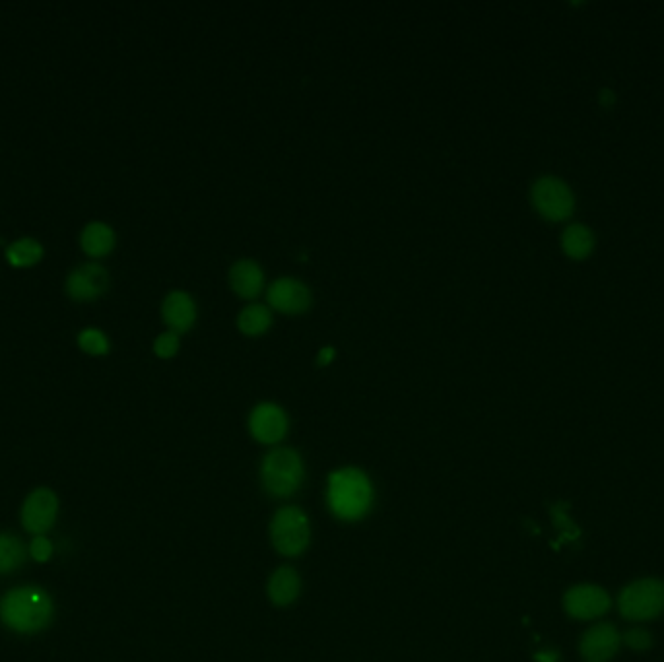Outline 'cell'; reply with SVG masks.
Here are the masks:
<instances>
[{
  "label": "cell",
  "instance_id": "1",
  "mask_svg": "<svg viewBox=\"0 0 664 662\" xmlns=\"http://www.w3.org/2000/svg\"><path fill=\"white\" fill-rule=\"evenodd\" d=\"M53 618V602L39 587H18L0 598V620L16 633H37Z\"/></svg>",
  "mask_w": 664,
  "mask_h": 662
},
{
  "label": "cell",
  "instance_id": "2",
  "mask_svg": "<svg viewBox=\"0 0 664 662\" xmlns=\"http://www.w3.org/2000/svg\"><path fill=\"white\" fill-rule=\"evenodd\" d=\"M373 501L371 482L358 468L336 470L329 478V505L332 513L344 521L364 517Z\"/></svg>",
  "mask_w": 664,
  "mask_h": 662
},
{
  "label": "cell",
  "instance_id": "3",
  "mask_svg": "<svg viewBox=\"0 0 664 662\" xmlns=\"http://www.w3.org/2000/svg\"><path fill=\"white\" fill-rule=\"evenodd\" d=\"M620 614L631 622H649L664 612V583L659 579H639L630 583L618 598Z\"/></svg>",
  "mask_w": 664,
  "mask_h": 662
},
{
  "label": "cell",
  "instance_id": "4",
  "mask_svg": "<svg viewBox=\"0 0 664 662\" xmlns=\"http://www.w3.org/2000/svg\"><path fill=\"white\" fill-rule=\"evenodd\" d=\"M261 474L270 496L288 497L296 494L303 480V464L296 451L274 449L266 455Z\"/></svg>",
  "mask_w": 664,
  "mask_h": 662
},
{
  "label": "cell",
  "instance_id": "5",
  "mask_svg": "<svg viewBox=\"0 0 664 662\" xmlns=\"http://www.w3.org/2000/svg\"><path fill=\"white\" fill-rule=\"evenodd\" d=\"M270 538L282 556H299L309 544V523L298 507L280 509L270 525Z\"/></svg>",
  "mask_w": 664,
  "mask_h": 662
},
{
  "label": "cell",
  "instance_id": "6",
  "mask_svg": "<svg viewBox=\"0 0 664 662\" xmlns=\"http://www.w3.org/2000/svg\"><path fill=\"white\" fill-rule=\"evenodd\" d=\"M532 204L540 212V216L552 222H562L569 218L575 206L569 187L556 177H542L534 183Z\"/></svg>",
  "mask_w": 664,
  "mask_h": 662
},
{
  "label": "cell",
  "instance_id": "7",
  "mask_svg": "<svg viewBox=\"0 0 664 662\" xmlns=\"http://www.w3.org/2000/svg\"><path fill=\"white\" fill-rule=\"evenodd\" d=\"M59 515V499L47 490L39 488L32 492L22 507V525L30 534L43 536L53 529Z\"/></svg>",
  "mask_w": 664,
  "mask_h": 662
},
{
  "label": "cell",
  "instance_id": "8",
  "mask_svg": "<svg viewBox=\"0 0 664 662\" xmlns=\"http://www.w3.org/2000/svg\"><path fill=\"white\" fill-rule=\"evenodd\" d=\"M610 596L597 585H577L564 596L565 612L575 620H595L610 610Z\"/></svg>",
  "mask_w": 664,
  "mask_h": 662
},
{
  "label": "cell",
  "instance_id": "9",
  "mask_svg": "<svg viewBox=\"0 0 664 662\" xmlns=\"http://www.w3.org/2000/svg\"><path fill=\"white\" fill-rule=\"evenodd\" d=\"M268 303L272 309L288 315L305 313L311 305V292L296 278H278L268 288Z\"/></svg>",
  "mask_w": 664,
  "mask_h": 662
},
{
  "label": "cell",
  "instance_id": "10",
  "mask_svg": "<svg viewBox=\"0 0 664 662\" xmlns=\"http://www.w3.org/2000/svg\"><path fill=\"white\" fill-rule=\"evenodd\" d=\"M249 430L257 441L272 445V443H278L286 435L288 418L280 406L263 402L251 412Z\"/></svg>",
  "mask_w": 664,
  "mask_h": 662
},
{
  "label": "cell",
  "instance_id": "11",
  "mask_svg": "<svg viewBox=\"0 0 664 662\" xmlns=\"http://www.w3.org/2000/svg\"><path fill=\"white\" fill-rule=\"evenodd\" d=\"M622 635L612 624H597L585 631L581 639V655L587 662H608L620 649Z\"/></svg>",
  "mask_w": 664,
  "mask_h": 662
},
{
  "label": "cell",
  "instance_id": "12",
  "mask_svg": "<svg viewBox=\"0 0 664 662\" xmlns=\"http://www.w3.org/2000/svg\"><path fill=\"white\" fill-rule=\"evenodd\" d=\"M109 286V274L101 265H82L70 272L67 290L70 298L78 301H90L100 298Z\"/></svg>",
  "mask_w": 664,
  "mask_h": 662
},
{
  "label": "cell",
  "instance_id": "13",
  "mask_svg": "<svg viewBox=\"0 0 664 662\" xmlns=\"http://www.w3.org/2000/svg\"><path fill=\"white\" fill-rule=\"evenodd\" d=\"M164 321L173 332L189 331L197 319L195 301L185 292H171L162 307Z\"/></svg>",
  "mask_w": 664,
  "mask_h": 662
},
{
  "label": "cell",
  "instance_id": "14",
  "mask_svg": "<svg viewBox=\"0 0 664 662\" xmlns=\"http://www.w3.org/2000/svg\"><path fill=\"white\" fill-rule=\"evenodd\" d=\"M230 284L237 296L245 299L257 298L263 290L265 276L255 261H239L232 266Z\"/></svg>",
  "mask_w": 664,
  "mask_h": 662
},
{
  "label": "cell",
  "instance_id": "15",
  "mask_svg": "<svg viewBox=\"0 0 664 662\" xmlns=\"http://www.w3.org/2000/svg\"><path fill=\"white\" fill-rule=\"evenodd\" d=\"M298 573L292 567H280L268 581V596L278 606L292 604L299 595Z\"/></svg>",
  "mask_w": 664,
  "mask_h": 662
},
{
  "label": "cell",
  "instance_id": "16",
  "mask_svg": "<svg viewBox=\"0 0 664 662\" xmlns=\"http://www.w3.org/2000/svg\"><path fill=\"white\" fill-rule=\"evenodd\" d=\"M115 245V233L103 224V222H92L82 232V247L92 257H103L107 255Z\"/></svg>",
  "mask_w": 664,
  "mask_h": 662
},
{
  "label": "cell",
  "instance_id": "17",
  "mask_svg": "<svg viewBox=\"0 0 664 662\" xmlns=\"http://www.w3.org/2000/svg\"><path fill=\"white\" fill-rule=\"evenodd\" d=\"M562 247H564L565 255L575 259V261H581L585 257L591 255L593 247H595V237L589 228L581 226V224H575V226H569L564 232V237H562Z\"/></svg>",
  "mask_w": 664,
  "mask_h": 662
},
{
  "label": "cell",
  "instance_id": "18",
  "mask_svg": "<svg viewBox=\"0 0 664 662\" xmlns=\"http://www.w3.org/2000/svg\"><path fill=\"white\" fill-rule=\"evenodd\" d=\"M28 550L20 538L12 534H0V575L12 573L26 562Z\"/></svg>",
  "mask_w": 664,
  "mask_h": 662
},
{
  "label": "cell",
  "instance_id": "19",
  "mask_svg": "<svg viewBox=\"0 0 664 662\" xmlns=\"http://www.w3.org/2000/svg\"><path fill=\"white\" fill-rule=\"evenodd\" d=\"M272 323V315L270 311L266 309L265 305H249L245 307L239 317H237V327L239 331L247 336H259L263 332L268 331Z\"/></svg>",
  "mask_w": 664,
  "mask_h": 662
},
{
  "label": "cell",
  "instance_id": "20",
  "mask_svg": "<svg viewBox=\"0 0 664 662\" xmlns=\"http://www.w3.org/2000/svg\"><path fill=\"white\" fill-rule=\"evenodd\" d=\"M6 257L14 266L35 265L43 257V247L32 237H22L8 245Z\"/></svg>",
  "mask_w": 664,
  "mask_h": 662
},
{
  "label": "cell",
  "instance_id": "21",
  "mask_svg": "<svg viewBox=\"0 0 664 662\" xmlns=\"http://www.w3.org/2000/svg\"><path fill=\"white\" fill-rule=\"evenodd\" d=\"M78 344H80V348L84 352L94 354V356H101V354H105L109 350L107 336L103 332L98 331V329H86V331L80 332Z\"/></svg>",
  "mask_w": 664,
  "mask_h": 662
},
{
  "label": "cell",
  "instance_id": "22",
  "mask_svg": "<svg viewBox=\"0 0 664 662\" xmlns=\"http://www.w3.org/2000/svg\"><path fill=\"white\" fill-rule=\"evenodd\" d=\"M622 641L633 651H647L653 645V635L645 628H631L624 633Z\"/></svg>",
  "mask_w": 664,
  "mask_h": 662
},
{
  "label": "cell",
  "instance_id": "23",
  "mask_svg": "<svg viewBox=\"0 0 664 662\" xmlns=\"http://www.w3.org/2000/svg\"><path fill=\"white\" fill-rule=\"evenodd\" d=\"M177 350H179V336H177V332H164V334H160V336L156 338V342H154V352H156L160 358H164V360H167V358H173V356L177 354Z\"/></svg>",
  "mask_w": 664,
  "mask_h": 662
},
{
  "label": "cell",
  "instance_id": "24",
  "mask_svg": "<svg viewBox=\"0 0 664 662\" xmlns=\"http://www.w3.org/2000/svg\"><path fill=\"white\" fill-rule=\"evenodd\" d=\"M30 556L34 558L35 562L43 563L51 560L53 556V544L47 536H35L30 544Z\"/></svg>",
  "mask_w": 664,
  "mask_h": 662
},
{
  "label": "cell",
  "instance_id": "25",
  "mask_svg": "<svg viewBox=\"0 0 664 662\" xmlns=\"http://www.w3.org/2000/svg\"><path fill=\"white\" fill-rule=\"evenodd\" d=\"M334 354H336V352H334V348H323V350L319 352V356H317V364H332V360H334Z\"/></svg>",
  "mask_w": 664,
  "mask_h": 662
},
{
  "label": "cell",
  "instance_id": "26",
  "mask_svg": "<svg viewBox=\"0 0 664 662\" xmlns=\"http://www.w3.org/2000/svg\"><path fill=\"white\" fill-rule=\"evenodd\" d=\"M614 101H616L614 92H610V90H602V92H600V103H602L604 107H610V105H614Z\"/></svg>",
  "mask_w": 664,
  "mask_h": 662
},
{
  "label": "cell",
  "instance_id": "27",
  "mask_svg": "<svg viewBox=\"0 0 664 662\" xmlns=\"http://www.w3.org/2000/svg\"><path fill=\"white\" fill-rule=\"evenodd\" d=\"M536 661L558 662L560 661V655H558V653H554V651H550V653H540V655H536Z\"/></svg>",
  "mask_w": 664,
  "mask_h": 662
}]
</instances>
